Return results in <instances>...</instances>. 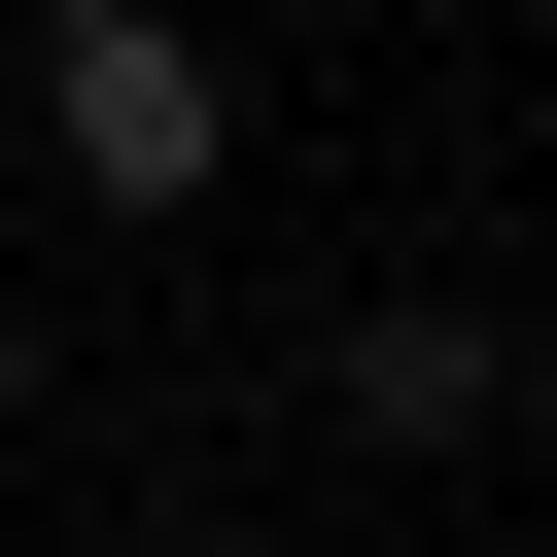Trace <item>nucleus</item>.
Returning <instances> with one entry per match:
<instances>
[{
	"label": "nucleus",
	"mask_w": 557,
	"mask_h": 557,
	"mask_svg": "<svg viewBox=\"0 0 557 557\" xmlns=\"http://www.w3.org/2000/svg\"><path fill=\"white\" fill-rule=\"evenodd\" d=\"M35 139H70V209H209L244 174V70L174 0H35Z\"/></svg>",
	"instance_id": "f257e3e1"
}]
</instances>
